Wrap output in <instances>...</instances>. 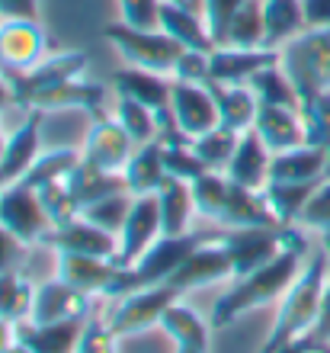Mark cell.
<instances>
[{
    "mask_svg": "<svg viewBox=\"0 0 330 353\" xmlns=\"http://www.w3.org/2000/svg\"><path fill=\"white\" fill-rule=\"evenodd\" d=\"M305 261H308V241L292 228L289 241L269 263L254 270L250 276L234 279V286L215 302L212 308V327H228L231 321H238V315L250 312V308L269 305L276 299H282L289 292L298 273H302Z\"/></svg>",
    "mask_w": 330,
    "mask_h": 353,
    "instance_id": "cell-1",
    "label": "cell"
},
{
    "mask_svg": "<svg viewBox=\"0 0 330 353\" xmlns=\"http://www.w3.org/2000/svg\"><path fill=\"white\" fill-rule=\"evenodd\" d=\"M196 212L225 225V228H282L269 212L263 193L234 183L221 170H205L199 180H193Z\"/></svg>",
    "mask_w": 330,
    "mask_h": 353,
    "instance_id": "cell-2",
    "label": "cell"
},
{
    "mask_svg": "<svg viewBox=\"0 0 330 353\" xmlns=\"http://www.w3.org/2000/svg\"><path fill=\"white\" fill-rule=\"evenodd\" d=\"M327 251H314L308 254L302 273L295 279L289 292L282 296L279 302V312H276V321H273V331L269 337L263 341L260 353H279L282 347H289L292 341L308 334V327L314 325L318 318V305H321V292L327 286Z\"/></svg>",
    "mask_w": 330,
    "mask_h": 353,
    "instance_id": "cell-3",
    "label": "cell"
},
{
    "mask_svg": "<svg viewBox=\"0 0 330 353\" xmlns=\"http://www.w3.org/2000/svg\"><path fill=\"white\" fill-rule=\"evenodd\" d=\"M205 238H212V234H189V232L186 234H161L132 267H119L112 286L106 289V299H122V296H129V292H135V289H151V286L167 283V279L176 273V267H180Z\"/></svg>",
    "mask_w": 330,
    "mask_h": 353,
    "instance_id": "cell-4",
    "label": "cell"
},
{
    "mask_svg": "<svg viewBox=\"0 0 330 353\" xmlns=\"http://www.w3.org/2000/svg\"><path fill=\"white\" fill-rule=\"evenodd\" d=\"M103 36L116 52H119L129 65L145 68V71H157V74H174L176 61L186 48L180 42L167 36L164 29H138L129 23H106Z\"/></svg>",
    "mask_w": 330,
    "mask_h": 353,
    "instance_id": "cell-5",
    "label": "cell"
},
{
    "mask_svg": "<svg viewBox=\"0 0 330 353\" xmlns=\"http://www.w3.org/2000/svg\"><path fill=\"white\" fill-rule=\"evenodd\" d=\"M176 299H180V292L174 286H167V283L151 286V289H135L129 296L116 299V308L106 318H110L112 331L119 337H132V334L147 331V327L161 325L164 312L174 305Z\"/></svg>",
    "mask_w": 330,
    "mask_h": 353,
    "instance_id": "cell-6",
    "label": "cell"
},
{
    "mask_svg": "<svg viewBox=\"0 0 330 353\" xmlns=\"http://www.w3.org/2000/svg\"><path fill=\"white\" fill-rule=\"evenodd\" d=\"M0 222L23 244L45 241V234L52 232V222H48L45 205L39 199V190L23 183V180L0 190Z\"/></svg>",
    "mask_w": 330,
    "mask_h": 353,
    "instance_id": "cell-7",
    "label": "cell"
},
{
    "mask_svg": "<svg viewBox=\"0 0 330 353\" xmlns=\"http://www.w3.org/2000/svg\"><path fill=\"white\" fill-rule=\"evenodd\" d=\"M45 48L48 39L39 17H10L0 23V71L7 77L36 68L45 58Z\"/></svg>",
    "mask_w": 330,
    "mask_h": 353,
    "instance_id": "cell-8",
    "label": "cell"
},
{
    "mask_svg": "<svg viewBox=\"0 0 330 353\" xmlns=\"http://www.w3.org/2000/svg\"><path fill=\"white\" fill-rule=\"evenodd\" d=\"M292 228H231L228 234H221V244L228 248L231 263H234V279L250 276L254 270L273 261L285 248Z\"/></svg>",
    "mask_w": 330,
    "mask_h": 353,
    "instance_id": "cell-9",
    "label": "cell"
},
{
    "mask_svg": "<svg viewBox=\"0 0 330 353\" xmlns=\"http://www.w3.org/2000/svg\"><path fill=\"white\" fill-rule=\"evenodd\" d=\"M83 68H87V55L83 52H58V55H45L29 71L10 74V87H13V97H17V106H32V100L42 97L45 90L81 77Z\"/></svg>",
    "mask_w": 330,
    "mask_h": 353,
    "instance_id": "cell-10",
    "label": "cell"
},
{
    "mask_svg": "<svg viewBox=\"0 0 330 353\" xmlns=\"http://www.w3.org/2000/svg\"><path fill=\"white\" fill-rule=\"evenodd\" d=\"M135 148H138L135 139L122 129V122L116 119V116H110V112H96L90 132H87V141H83L81 158L90 161L93 168L122 174L125 164L132 161V154H135Z\"/></svg>",
    "mask_w": 330,
    "mask_h": 353,
    "instance_id": "cell-11",
    "label": "cell"
},
{
    "mask_svg": "<svg viewBox=\"0 0 330 353\" xmlns=\"http://www.w3.org/2000/svg\"><path fill=\"white\" fill-rule=\"evenodd\" d=\"M221 279H234V263H231L228 248L221 244V238H205L189 257H186L176 273L167 279V286H174L180 296L189 289H202Z\"/></svg>",
    "mask_w": 330,
    "mask_h": 353,
    "instance_id": "cell-12",
    "label": "cell"
},
{
    "mask_svg": "<svg viewBox=\"0 0 330 353\" xmlns=\"http://www.w3.org/2000/svg\"><path fill=\"white\" fill-rule=\"evenodd\" d=\"M157 238H161V203H157V193L135 196L132 212L125 219V228L119 232L116 267H132Z\"/></svg>",
    "mask_w": 330,
    "mask_h": 353,
    "instance_id": "cell-13",
    "label": "cell"
},
{
    "mask_svg": "<svg viewBox=\"0 0 330 353\" xmlns=\"http://www.w3.org/2000/svg\"><path fill=\"white\" fill-rule=\"evenodd\" d=\"M42 244H48L55 254H90V257H106V261H116L119 254V234L103 232L100 225L87 222L83 215L52 228Z\"/></svg>",
    "mask_w": 330,
    "mask_h": 353,
    "instance_id": "cell-14",
    "label": "cell"
},
{
    "mask_svg": "<svg viewBox=\"0 0 330 353\" xmlns=\"http://www.w3.org/2000/svg\"><path fill=\"white\" fill-rule=\"evenodd\" d=\"M170 110H174V119L186 139H196V135L218 125V106H215L209 84H189V81H176L174 77Z\"/></svg>",
    "mask_w": 330,
    "mask_h": 353,
    "instance_id": "cell-15",
    "label": "cell"
},
{
    "mask_svg": "<svg viewBox=\"0 0 330 353\" xmlns=\"http://www.w3.org/2000/svg\"><path fill=\"white\" fill-rule=\"evenodd\" d=\"M279 61V48H234L215 46L209 52V81L215 84H247L263 68Z\"/></svg>",
    "mask_w": 330,
    "mask_h": 353,
    "instance_id": "cell-16",
    "label": "cell"
},
{
    "mask_svg": "<svg viewBox=\"0 0 330 353\" xmlns=\"http://www.w3.org/2000/svg\"><path fill=\"white\" fill-rule=\"evenodd\" d=\"M42 116H45L42 110H29V116L23 119V125L7 139V145H3V158H0V190L19 183V180L29 174V168L36 164V158L42 154V145H39Z\"/></svg>",
    "mask_w": 330,
    "mask_h": 353,
    "instance_id": "cell-17",
    "label": "cell"
},
{
    "mask_svg": "<svg viewBox=\"0 0 330 353\" xmlns=\"http://www.w3.org/2000/svg\"><path fill=\"white\" fill-rule=\"evenodd\" d=\"M90 315V296L77 292L68 286L65 279H48L42 286H36V302H32V315L26 321L36 325H55V321H71V318H87Z\"/></svg>",
    "mask_w": 330,
    "mask_h": 353,
    "instance_id": "cell-18",
    "label": "cell"
},
{
    "mask_svg": "<svg viewBox=\"0 0 330 353\" xmlns=\"http://www.w3.org/2000/svg\"><path fill=\"white\" fill-rule=\"evenodd\" d=\"M257 135L266 141V148L273 151H289L308 141V125L302 119V110L292 106H273V103H260L257 122H254Z\"/></svg>",
    "mask_w": 330,
    "mask_h": 353,
    "instance_id": "cell-19",
    "label": "cell"
},
{
    "mask_svg": "<svg viewBox=\"0 0 330 353\" xmlns=\"http://www.w3.org/2000/svg\"><path fill=\"white\" fill-rule=\"evenodd\" d=\"M119 267L106 257H90V254H58V279H65L83 296H106Z\"/></svg>",
    "mask_w": 330,
    "mask_h": 353,
    "instance_id": "cell-20",
    "label": "cell"
},
{
    "mask_svg": "<svg viewBox=\"0 0 330 353\" xmlns=\"http://www.w3.org/2000/svg\"><path fill=\"white\" fill-rule=\"evenodd\" d=\"M157 26L164 29L167 36L180 42L186 52H212L215 42L209 36V26L202 19L199 7H189L183 0H164L161 3V23Z\"/></svg>",
    "mask_w": 330,
    "mask_h": 353,
    "instance_id": "cell-21",
    "label": "cell"
},
{
    "mask_svg": "<svg viewBox=\"0 0 330 353\" xmlns=\"http://www.w3.org/2000/svg\"><path fill=\"white\" fill-rule=\"evenodd\" d=\"M112 87L119 97H132V100L145 103L147 110H170V90H174V77L157 74V71H145V68H119L112 74Z\"/></svg>",
    "mask_w": 330,
    "mask_h": 353,
    "instance_id": "cell-22",
    "label": "cell"
},
{
    "mask_svg": "<svg viewBox=\"0 0 330 353\" xmlns=\"http://www.w3.org/2000/svg\"><path fill=\"white\" fill-rule=\"evenodd\" d=\"M269 164H273V151L266 148V141L257 135V129H250L238 139L234 158H231L225 174L247 190H263L269 183Z\"/></svg>",
    "mask_w": 330,
    "mask_h": 353,
    "instance_id": "cell-23",
    "label": "cell"
},
{
    "mask_svg": "<svg viewBox=\"0 0 330 353\" xmlns=\"http://www.w3.org/2000/svg\"><path fill=\"white\" fill-rule=\"evenodd\" d=\"M209 90L215 97V106H218V125L228 132H244L254 129L257 122V110H260V100L254 87L250 84H215L209 81Z\"/></svg>",
    "mask_w": 330,
    "mask_h": 353,
    "instance_id": "cell-24",
    "label": "cell"
},
{
    "mask_svg": "<svg viewBox=\"0 0 330 353\" xmlns=\"http://www.w3.org/2000/svg\"><path fill=\"white\" fill-rule=\"evenodd\" d=\"M90 318V315H87ZM87 318H71V321H55V325H36V321H19L17 344L29 353H74L77 337H81Z\"/></svg>",
    "mask_w": 330,
    "mask_h": 353,
    "instance_id": "cell-25",
    "label": "cell"
},
{
    "mask_svg": "<svg viewBox=\"0 0 330 353\" xmlns=\"http://www.w3.org/2000/svg\"><path fill=\"white\" fill-rule=\"evenodd\" d=\"M103 103H106V87L74 77V81H65V84H58V87H52V90H45L42 97H36L29 110H42V112H48V110H87L90 116H96V112H106Z\"/></svg>",
    "mask_w": 330,
    "mask_h": 353,
    "instance_id": "cell-26",
    "label": "cell"
},
{
    "mask_svg": "<svg viewBox=\"0 0 330 353\" xmlns=\"http://www.w3.org/2000/svg\"><path fill=\"white\" fill-rule=\"evenodd\" d=\"M65 183H68V190H71L74 203L81 205V209L96 203V199H106V196H112V193H125V190H129V183H125L122 174L93 168L90 161H83V158L74 164V170L65 176Z\"/></svg>",
    "mask_w": 330,
    "mask_h": 353,
    "instance_id": "cell-27",
    "label": "cell"
},
{
    "mask_svg": "<svg viewBox=\"0 0 330 353\" xmlns=\"http://www.w3.org/2000/svg\"><path fill=\"white\" fill-rule=\"evenodd\" d=\"M125 183H129V193L132 196H147V193H157L167 180V168H164V141L154 139V141H145L138 145L132 161L125 164L122 170Z\"/></svg>",
    "mask_w": 330,
    "mask_h": 353,
    "instance_id": "cell-28",
    "label": "cell"
},
{
    "mask_svg": "<svg viewBox=\"0 0 330 353\" xmlns=\"http://www.w3.org/2000/svg\"><path fill=\"white\" fill-rule=\"evenodd\" d=\"M157 203H161V234H186L189 222L196 215L193 186L186 180L167 176L164 186L157 190Z\"/></svg>",
    "mask_w": 330,
    "mask_h": 353,
    "instance_id": "cell-29",
    "label": "cell"
},
{
    "mask_svg": "<svg viewBox=\"0 0 330 353\" xmlns=\"http://www.w3.org/2000/svg\"><path fill=\"white\" fill-rule=\"evenodd\" d=\"M266 13V48H282L289 39L308 29L302 0H263Z\"/></svg>",
    "mask_w": 330,
    "mask_h": 353,
    "instance_id": "cell-30",
    "label": "cell"
},
{
    "mask_svg": "<svg viewBox=\"0 0 330 353\" xmlns=\"http://www.w3.org/2000/svg\"><path fill=\"white\" fill-rule=\"evenodd\" d=\"M314 190H318V183H285V180H269L260 193H263L269 212L276 215V222L282 225V228H292V225H298V215H302L305 203L311 199Z\"/></svg>",
    "mask_w": 330,
    "mask_h": 353,
    "instance_id": "cell-31",
    "label": "cell"
},
{
    "mask_svg": "<svg viewBox=\"0 0 330 353\" xmlns=\"http://www.w3.org/2000/svg\"><path fill=\"white\" fill-rule=\"evenodd\" d=\"M161 327L174 337L176 347H209V325L196 315V308H189L180 299L164 312Z\"/></svg>",
    "mask_w": 330,
    "mask_h": 353,
    "instance_id": "cell-32",
    "label": "cell"
},
{
    "mask_svg": "<svg viewBox=\"0 0 330 353\" xmlns=\"http://www.w3.org/2000/svg\"><path fill=\"white\" fill-rule=\"evenodd\" d=\"M32 302H36V286L29 283L23 273L7 270L0 273V318L10 325H19L32 315Z\"/></svg>",
    "mask_w": 330,
    "mask_h": 353,
    "instance_id": "cell-33",
    "label": "cell"
},
{
    "mask_svg": "<svg viewBox=\"0 0 330 353\" xmlns=\"http://www.w3.org/2000/svg\"><path fill=\"white\" fill-rule=\"evenodd\" d=\"M247 84L254 87V93H257L260 103H273V106H292V110H302L298 90H295V84L289 81V74L279 68V61H276V65H269V68H263V71H257Z\"/></svg>",
    "mask_w": 330,
    "mask_h": 353,
    "instance_id": "cell-34",
    "label": "cell"
},
{
    "mask_svg": "<svg viewBox=\"0 0 330 353\" xmlns=\"http://www.w3.org/2000/svg\"><path fill=\"white\" fill-rule=\"evenodd\" d=\"M238 132H228L221 129V125H215V129L202 132V135H196V139H189V145H193V151L199 154V161L205 164L209 170H228L231 158H234V148H238Z\"/></svg>",
    "mask_w": 330,
    "mask_h": 353,
    "instance_id": "cell-35",
    "label": "cell"
},
{
    "mask_svg": "<svg viewBox=\"0 0 330 353\" xmlns=\"http://www.w3.org/2000/svg\"><path fill=\"white\" fill-rule=\"evenodd\" d=\"M266 42V13H263V0H247L238 10V17L228 29V42L225 46L234 48H263Z\"/></svg>",
    "mask_w": 330,
    "mask_h": 353,
    "instance_id": "cell-36",
    "label": "cell"
},
{
    "mask_svg": "<svg viewBox=\"0 0 330 353\" xmlns=\"http://www.w3.org/2000/svg\"><path fill=\"white\" fill-rule=\"evenodd\" d=\"M132 203H135V196L125 190V193H112V196H106V199H96V203L83 205L81 215L87 219V222L100 225L103 232L119 234L122 228H125V219H129V212H132Z\"/></svg>",
    "mask_w": 330,
    "mask_h": 353,
    "instance_id": "cell-37",
    "label": "cell"
},
{
    "mask_svg": "<svg viewBox=\"0 0 330 353\" xmlns=\"http://www.w3.org/2000/svg\"><path fill=\"white\" fill-rule=\"evenodd\" d=\"M81 161V151L74 148H55V151H42L36 158V164L29 168V174L23 176V183L29 186H45V183H55V180H65L68 174L74 170V164Z\"/></svg>",
    "mask_w": 330,
    "mask_h": 353,
    "instance_id": "cell-38",
    "label": "cell"
},
{
    "mask_svg": "<svg viewBox=\"0 0 330 353\" xmlns=\"http://www.w3.org/2000/svg\"><path fill=\"white\" fill-rule=\"evenodd\" d=\"M116 119H119L122 129L135 139V145H145V141L157 139V116H154V110H147L145 103L132 100V97H119Z\"/></svg>",
    "mask_w": 330,
    "mask_h": 353,
    "instance_id": "cell-39",
    "label": "cell"
},
{
    "mask_svg": "<svg viewBox=\"0 0 330 353\" xmlns=\"http://www.w3.org/2000/svg\"><path fill=\"white\" fill-rule=\"evenodd\" d=\"M164 168H167V176H176V180H186V183L199 180V176L209 170L199 161V154L193 151L189 139L164 141Z\"/></svg>",
    "mask_w": 330,
    "mask_h": 353,
    "instance_id": "cell-40",
    "label": "cell"
},
{
    "mask_svg": "<svg viewBox=\"0 0 330 353\" xmlns=\"http://www.w3.org/2000/svg\"><path fill=\"white\" fill-rule=\"evenodd\" d=\"M39 199H42V205H45V215H48V222H52V228L68 225L71 219L81 215V205L74 203V196H71V190H68L65 180L39 186Z\"/></svg>",
    "mask_w": 330,
    "mask_h": 353,
    "instance_id": "cell-41",
    "label": "cell"
},
{
    "mask_svg": "<svg viewBox=\"0 0 330 353\" xmlns=\"http://www.w3.org/2000/svg\"><path fill=\"white\" fill-rule=\"evenodd\" d=\"M116 341H119V334L112 331L110 318L100 315V312H90L74 353H116Z\"/></svg>",
    "mask_w": 330,
    "mask_h": 353,
    "instance_id": "cell-42",
    "label": "cell"
},
{
    "mask_svg": "<svg viewBox=\"0 0 330 353\" xmlns=\"http://www.w3.org/2000/svg\"><path fill=\"white\" fill-rule=\"evenodd\" d=\"M244 3H247V0H202V7H199L202 19H205L209 36L215 46H225V42H228V29Z\"/></svg>",
    "mask_w": 330,
    "mask_h": 353,
    "instance_id": "cell-43",
    "label": "cell"
},
{
    "mask_svg": "<svg viewBox=\"0 0 330 353\" xmlns=\"http://www.w3.org/2000/svg\"><path fill=\"white\" fill-rule=\"evenodd\" d=\"M298 225L308 232H318L321 238H330V176H324L318 190L311 193V199L305 203Z\"/></svg>",
    "mask_w": 330,
    "mask_h": 353,
    "instance_id": "cell-44",
    "label": "cell"
},
{
    "mask_svg": "<svg viewBox=\"0 0 330 353\" xmlns=\"http://www.w3.org/2000/svg\"><path fill=\"white\" fill-rule=\"evenodd\" d=\"M161 3L164 0H119V19L138 29H161Z\"/></svg>",
    "mask_w": 330,
    "mask_h": 353,
    "instance_id": "cell-45",
    "label": "cell"
},
{
    "mask_svg": "<svg viewBox=\"0 0 330 353\" xmlns=\"http://www.w3.org/2000/svg\"><path fill=\"white\" fill-rule=\"evenodd\" d=\"M305 347H311V350H321V347H330V279L327 286L321 292V305H318V318H314V325L308 327V334L298 337Z\"/></svg>",
    "mask_w": 330,
    "mask_h": 353,
    "instance_id": "cell-46",
    "label": "cell"
},
{
    "mask_svg": "<svg viewBox=\"0 0 330 353\" xmlns=\"http://www.w3.org/2000/svg\"><path fill=\"white\" fill-rule=\"evenodd\" d=\"M170 77L189 84H209V52H183Z\"/></svg>",
    "mask_w": 330,
    "mask_h": 353,
    "instance_id": "cell-47",
    "label": "cell"
},
{
    "mask_svg": "<svg viewBox=\"0 0 330 353\" xmlns=\"http://www.w3.org/2000/svg\"><path fill=\"white\" fill-rule=\"evenodd\" d=\"M23 251H26V244L19 241L17 234H13L7 225L0 222V273L17 270V263L23 261Z\"/></svg>",
    "mask_w": 330,
    "mask_h": 353,
    "instance_id": "cell-48",
    "label": "cell"
},
{
    "mask_svg": "<svg viewBox=\"0 0 330 353\" xmlns=\"http://www.w3.org/2000/svg\"><path fill=\"white\" fill-rule=\"evenodd\" d=\"M305 23L308 29H327L330 26V0H302Z\"/></svg>",
    "mask_w": 330,
    "mask_h": 353,
    "instance_id": "cell-49",
    "label": "cell"
},
{
    "mask_svg": "<svg viewBox=\"0 0 330 353\" xmlns=\"http://www.w3.org/2000/svg\"><path fill=\"white\" fill-rule=\"evenodd\" d=\"M0 17L3 19H10V17L36 19L39 17V0H0Z\"/></svg>",
    "mask_w": 330,
    "mask_h": 353,
    "instance_id": "cell-50",
    "label": "cell"
},
{
    "mask_svg": "<svg viewBox=\"0 0 330 353\" xmlns=\"http://www.w3.org/2000/svg\"><path fill=\"white\" fill-rule=\"evenodd\" d=\"M13 344H17V325H10V321L0 318V353H7Z\"/></svg>",
    "mask_w": 330,
    "mask_h": 353,
    "instance_id": "cell-51",
    "label": "cell"
},
{
    "mask_svg": "<svg viewBox=\"0 0 330 353\" xmlns=\"http://www.w3.org/2000/svg\"><path fill=\"white\" fill-rule=\"evenodd\" d=\"M7 106H17V97H13V87H10V77L0 71V110Z\"/></svg>",
    "mask_w": 330,
    "mask_h": 353,
    "instance_id": "cell-52",
    "label": "cell"
},
{
    "mask_svg": "<svg viewBox=\"0 0 330 353\" xmlns=\"http://www.w3.org/2000/svg\"><path fill=\"white\" fill-rule=\"evenodd\" d=\"M279 353H318V350H311V347H305L302 341H292V344L289 347H282V350Z\"/></svg>",
    "mask_w": 330,
    "mask_h": 353,
    "instance_id": "cell-53",
    "label": "cell"
},
{
    "mask_svg": "<svg viewBox=\"0 0 330 353\" xmlns=\"http://www.w3.org/2000/svg\"><path fill=\"white\" fill-rule=\"evenodd\" d=\"M176 353H209V347H176Z\"/></svg>",
    "mask_w": 330,
    "mask_h": 353,
    "instance_id": "cell-54",
    "label": "cell"
},
{
    "mask_svg": "<svg viewBox=\"0 0 330 353\" xmlns=\"http://www.w3.org/2000/svg\"><path fill=\"white\" fill-rule=\"evenodd\" d=\"M3 145H7V135H3V125H0V158H3Z\"/></svg>",
    "mask_w": 330,
    "mask_h": 353,
    "instance_id": "cell-55",
    "label": "cell"
},
{
    "mask_svg": "<svg viewBox=\"0 0 330 353\" xmlns=\"http://www.w3.org/2000/svg\"><path fill=\"white\" fill-rule=\"evenodd\" d=\"M183 3H189V7H202V0H183Z\"/></svg>",
    "mask_w": 330,
    "mask_h": 353,
    "instance_id": "cell-56",
    "label": "cell"
},
{
    "mask_svg": "<svg viewBox=\"0 0 330 353\" xmlns=\"http://www.w3.org/2000/svg\"><path fill=\"white\" fill-rule=\"evenodd\" d=\"M324 251H327V257H330V238H324Z\"/></svg>",
    "mask_w": 330,
    "mask_h": 353,
    "instance_id": "cell-57",
    "label": "cell"
},
{
    "mask_svg": "<svg viewBox=\"0 0 330 353\" xmlns=\"http://www.w3.org/2000/svg\"><path fill=\"white\" fill-rule=\"evenodd\" d=\"M318 353H330V347H321V350H318Z\"/></svg>",
    "mask_w": 330,
    "mask_h": 353,
    "instance_id": "cell-58",
    "label": "cell"
}]
</instances>
